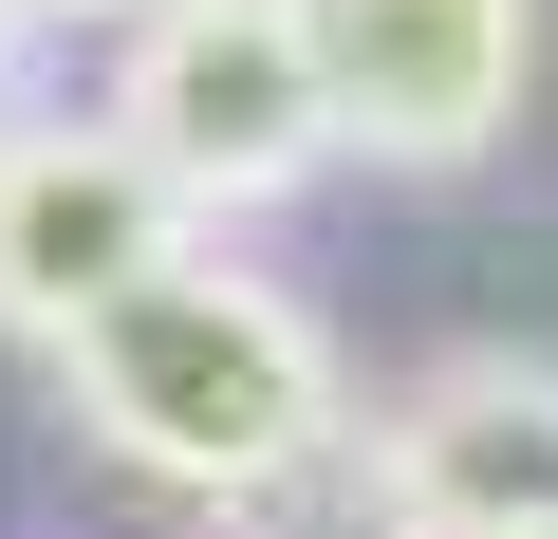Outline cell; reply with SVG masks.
Masks as SVG:
<instances>
[{"mask_svg": "<svg viewBox=\"0 0 558 539\" xmlns=\"http://www.w3.org/2000/svg\"><path fill=\"white\" fill-rule=\"evenodd\" d=\"M112 131L149 149V186H168L186 223L299 205V186L336 168L299 0H149V20H131V75H112Z\"/></svg>", "mask_w": 558, "mask_h": 539, "instance_id": "cell-2", "label": "cell"}, {"mask_svg": "<svg viewBox=\"0 0 558 539\" xmlns=\"http://www.w3.org/2000/svg\"><path fill=\"white\" fill-rule=\"evenodd\" d=\"M354 465L391 483L410 539H558V354H447L410 372Z\"/></svg>", "mask_w": 558, "mask_h": 539, "instance_id": "cell-4", "label": "cell"}, {"mask_svg": "<svg viewBox=\"0 0 558 539\" xmlns=\"http://www.w3.org/2000/svg\"><path fill=\"white\" fill-rule=\"evenodd\" d=\"M242 539H410V520H391V483H373V465H354V428H336L317 465L242 483Z\"/></svg>", "mask_w": 558, "mask_h": 539, "instance_id": "cell-6", "label": "cell"}, {"mask_svg": "<svg viewBox=\"0 0 558 539\" xmlns=\"http://www.w3.org/2000/svg\"><path fill=\"white\" fill-rule=\"evenodd\" d=\"M57 391H75V428H94L112 465L205 483V502H242V483H279V465H317V446L354 428L336 335L279 298L260 260H149L131 298H94V317L57 335Z\"/></svg>", "mask_w": 558, "mask_h": 539, "instance_id": "cell-1", "label": "cell"}, {"mask_svg": "<svg viewBox=\"0 0 558 539\" xmlns=\"http://www.w3.org/2000/svg\"><path fill=\"white\" fill-rule=\"evenodd\" d=\"M317 112L373 168H484L539 75V0H299Z\"/></svg>", "mask_w": 558, "mask_h": 539, "instance_id": "cell-3", "label": "cell"}, {"mask_svg": "<svg viewBox=\"0 0 558 539\" xmlns=\"http://www.w3.org/2000/svg\"><path fill=\"white\" fill-rule=\"evenodd\" d=\"M149 260H186V205L149 186L131 131H0V335H75L94 298H131Z\"/></svg>", "mask_w": 558, "mask_h": 539, "instance_id": "cell-5", "label": "cell"}, {"mask_svg": "<svg viewBox=\"0 0 558 539\" xmlns=\"http://www.w3.org/2000/svg\"><path fill=\"white\" fill-rule=\"evenodd\" d=\"M0 20H149V0H0Z\"/></svg>", "mask_w": 558, "mask_h": 539, "instance_id": "cell-7", "label": "cell"}]
</instances>
